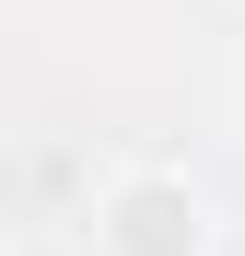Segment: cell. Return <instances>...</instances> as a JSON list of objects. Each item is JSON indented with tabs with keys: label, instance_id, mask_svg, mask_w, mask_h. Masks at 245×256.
<instances>
[{
	"label": "cell",
	"instance_id": "1",
	"mask_svg": "<svg viewBox=\"0 0 245 256\" xmlns=\"http://www.w3.org/2000/svg\"><path fill=\"white\" fill-rule=\"evenodd\" d=\"M82 233H94V256H222V210L175 163H117L82 210Z\"/></svg>",
	"mask_w": 245,
	"mask_h": 256
}]
</instances>
